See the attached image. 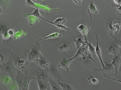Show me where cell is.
<instances>
[{
	"label": "cell",
	"instance_id": "cell-1",
	"mask_svg": "<svg viewBox=\"0 0 121 90\" xmlns=\"http://www.w3.org/2000/svg\"><path fill=\"white\" fill-rule=\"evenodd\" d=\"M78 65L86 69L89 71H97L100 68L98 64L89 53L86 54L79 56L75 59Z\"/></svg>",
	"mask_w": 121,
	"mask_h": 90
},
{
	"label": "cell",
	"instance_id": "cell-2",
	"mask_svg": "<svg viewBox=\"0 0 121 90\" xmlns=\"http://www.w3.org/2000/svg\"><path fill=\"white\" fill-rule=\"evenodd\" d=\"M36 78L29 74H25L20 70L17 69V72L14 78L19 90H29V86L30 81L33 80H36Z\"/></svg>",
	"mask_w": 121,
	"mask_h": 90
},
{
	"label": "cell",
	"instance_id": "cell-3",
	"mask_svg": "<svg viewBox=\"0 0 121 90\" xmlns=\"http://www.w3.org/2000/svg\"><path fill=\"white\" fill-rule=\"evenodd\" d=\"M30 50H26L25 55L28 60L27 65L31 62L36 63L39 59L43 56L40 51L41 48L39 44L37 42L35 45H31L30 48Z\"/></svg>",
	"mask_w": 121,
	"mask_h": 90
},
{
	"label": "cell",
	"instance_id": "cell-4",
	"mask_svg": "<svg viewBox=\"0 0 121 90\" xmlns=\"http://www.w3.org/2000/svg\"><path fill=\"white\" fill-rule=\"evenodd\" d=\"M120 36L117 37L116 39L113 40L106 43L105 50L104 53L106 56L110 54L114 56L121 53V41Z\"/></svg>",
	"mask_w": 121,
	"mask_h": 90
},
{
	"label": "cell",
	"instance_id": "cell-5",
	"mask_svg": "<svg viewBox=\"0 0 121 90\" xmlns=\"http://www.w3.org/2000/svg\"><path fill=\"white\" fill-rule=\"evenodd\" d=\"M17 69L13 64L10 56L8 61L2 65H0V70L2 74L10 77L13 80L16 76Z\"/></svg>",
	"mask_w": 121,
	"mask_h": 90
},
{
	"label": "cell",
	"instance_id": "cell-6",
	"mask_svg": "<svg viewBox=\"0 0 121 90\" xmlns=\"http://www.w3.org/2000/svg\"><path fill=\"white\" fill-rule=\"evenodd\" d=\"M10 56L13 62L17 69L25 74L28 73L27 69L25 67L27 64L25 59L12 52H11Z\"/></svg>",
	"mask_w": 121,
	"mask_h": 90
},
{
	"label": "cell",
	"instance_id": "cell-7",
	"mask_svg": "<svg viewBox=\"0 0 121 90\" xmlns=\"http://www.w3.org/2000/svg\"><path fill=\"white\" fill-rule=\"evenodd\" d=\"M104 67L103 68H99L97 69V72L100 73L104 77L108 79H112L111 77L114 76L115 72L114 68L111 63L105 61Z\"/></svg>",
	"mask_w": 121,
	"mask_h": 90
},
{
	"label": "cell",
	"instance_id": "cell-8",
	"mask_svg": "<svg viewBox=\"0 0 121 90\" xmlns=\"http://www.w3.org/2000/svg\"><path fill=\"white\" fill-rule=\"evenodd\" d=\"M30 75L45 82L49 83L52 78L47 71L39 67L37 71Z\"/></svg>",
	"mask_w": 121,
	"mask_h": 90
},
{
	"label": "cell",
	"instance_id": "cell-9",
	"mask_svg": "<svg viewBox=\"0 0 121 90\" xmlns=\"http://www.w3.org/2000/svg\"><path fill=\"white\" fill-rule=\"evenodd\" d=\"M74 60L72 57L69 58H63L60 61L59 64L58 65V66L65 70L69 74L70 70L69 65Z\"/></svg>",
	"mask_w": 121,
	"mask_h": 90
},
{
	"label": "cell",
	"instance_id": "cell-10",
	"mask_svg": "<svg viewBox=\"0 0 121 90\" xmlns=\"http://www.w3.org/2000/svg\"><path fill=\"white\" fill-rule=\"evenodd\" d=\"M52 78L56 81H64L62 79L61 75L59 71L53 65L50 64L47 71Z\"/></svg>",
	"mask_w": 121,
	"mask_h": 90
},
{
	"label": "cell",
	"instance_id": "cell-11",
	"mask_svg": "<svg viewBox=\"0 0 121 90\" xmlns=\"http://www.w3.org/2000/svg\"><path fill=\"white\" fill-rule=\"evenodd\" d=\"M115 70L114 76H116L119 72V67L121 63V53L114 56L111 62Z\"/></svg>",
	"mask_w": 121,
	"mask_h": 90
},
{
	"label": "cell",
	"instance_id": "cell-12",
	"mask_svg": "<svg viewBox=\"0 0 121 90\" xmlns=\"http://www.w3.org/2000/svg\"><path fill=\"white\" fill-rule=\"evenodd\" d=\"M118 19L116 17H111L107 20L106 25V28L108 33L110 37L115 40L117 39V37H115L113 35L112 23L114 20Z\"/></svg>",
	"mask_w": 121,
	"mask_h": 90
},
{
	"label": "cell",
	"instance_id": "cell-13",
	"mask_svg": "<svg viewBox=\"0 0 121 90\" xmlns=\"http://www.w3.org/2000/svg\"><path fill=\"white\" fill-rule=\"evenodd\" d=\"M78 29L84 37L85 40L87 41V34L90 29L89 26L85 23H82L79 25L77 27Z\"/></svg>",
	"mask_w": 121,
	"mask_h": 90
},
{
	"label": "cell",
	"instance_id": "cell-14",
	"mask_svg": "<svg viewBox=\"0 0 121 90\" xmlns=\"http://www.w3.org/2000/svg\"><path fill=\"white\" fill-rule=\"evenodd\" d=\"M13 81L10 77L2 74L0 77V86L5 88L12 84Z\"/></svg>",
	"mask_w": 121,
	"mask_h": 90
},
{
	"label": "cell",
	"instance_id": "cell-15",
	"mask_svg": "<svg viewBox=\"0 0 121 90\" xmlns=\"http://www.w3.org/2000/svg\"><path fill=\"white\" fill-rule=\"evenodd\" d=\"M36 64L40 67L46 71L48 70L50 65L49 60L43 56L39 59Z\"/></svg>",
	"mask_w": 121,
	"mask_h": 90
},
{
	"label": "cell",
	"instance_id": "cell-16",
	"mask_svg": "<svg viewBox=\"0 0 121 90\" xmlns=\"http://www.w3.org/2000/svg\"><path fill=\"white\" fill-rule=\"evenodd\" d=\"M89 53L87 44L82 45L77 51L75 54L72 57L75 60L78 57L86 54Z\"/></svg>",
	"mask_w": 121,
	"mask_h": 90
},
{
	"label": "cell",
	"instance_id": "cell-17",
	"mask_svg": "<svg viewBox=\"0 0 121 90\" xmlns=\"http://www.w3.org/2000/svg\"><path fill=\"white\" fill-rule=\"evenodd\" d=\"M96 46L95 48V50L96 55L98 57L102 67V68H103L104 67V64L103 62L101 55V53L100 48L99 44V38L97 34H96Z\"/></svg>",
	"mask_w": 121,
	"mask_h": 90
},
{
	"label": "cell",
	"instance_id": "cell-18",
	"mask_svg": "<svg viewBox=\"0 0 121 90\" xmlns=\"http://www.w3.org/2000/svg\"><path fill=\"white\" fill-rule=\"evenodd\" d=\"M73 41L76 46L77 51L82 45L87 44L88 41H86L81 35H78L77 38L74 39Z\"/></svg>",
	"mask_w": 121,
	"mask_h": 90
},
{
	"label": "cell",
	"instance_id": "cell-19",
	"mask_svg": "<svg viewBox=\"0 0 121 90\" xmlns=\"http://www.w3.org/2000/svg\"><path fill=\"white\" fill-rule=\"evenodd\" d=\"M57 49L58 51L60 52L64 51L68 52L72 50L73 47L70 43L68 41L57 47Z\"/></svg>",
	"mask_w": 121,
	"mask_h": 90
},
{
	"label": "cell",
	"instance_id": "cell-20",
	"mask_svg": "<svg viewBox=\"0 0 121 90\" xmlns=\"http://www.w3.org/2000/svg\"><path fill=\"white\" fill-rule=\"evenodd\" d=\"M87 12L90 16L91 22V23L92 16L91 13L96 15H97L99 12L97 8L92 2H91L89 5L87 9Z\"/></svg>",
	"mask_w": 121,
	"mask_h": 90
},
{
	"label": "cell",
	"instance_id": "cell-21",
	"mask_svg": "<svg viewBox=\"0 0 121 90\" xmlns=\"http://www.w3.org/2000/svg\"><path fill=\"white\" fill-rule=\"evenodd\" d=\"M39 90H51L49 83L45 82L37 79Z\"/></svg>",
	"mask_w": 121,
	"mask_h": 90
},
{
	"label": "cell",
	"instance_id": "cell-22",
	"mask_svg": "<svg viewBox=\"0 0 121 90\" xmlns=\"http://www.w3.org/2000/svg\"><path fill=\"white\" fill-rule=\"evenodd\" d=\"M11 53H7L0 50V65H2L8 61Z\"/></svg>",
	"mask_w": 121,
	"mask_h": 90
},
{
	"label": "cell",
	"instance_id": "cell-23",
	"mask_svg": "<svg viewBox=\"0 0 121 90\" xmlns=\"http://www.w3.org/2000/svg\"><path fill=\"white\" fill-rule=\"evenodd\" d=\"M56 82L62 90H75L73 87L64 81H57Z\"/></svg>",
	"mask_w": 121,
	"mask_h": 90
},
{
	"label": "cell",
	"instance_id": "cell-24",
	"mask_svg": "<svg viewBox=\"0 0 121 90\" xmlns=\"http://www.w3.org/2000/svg\"><path fill=\"white\" fill-rule=\"evenodd\" d=\"M89 42H88V40L87 42L88 50L89 53H90L92 55V56L94 59L95 58L97 57L95 50V48L92 45L91 43L90 40H89Z\"/></svg>",
	"mask_w": 121,
	"mask_h": 90
},
{
	"label": "cell",
	"instance_id": "cell-25",
	"mask_svg": "<svg viewBox=\"0 0 121 90\" xmlns=\"http://www.w3.org/2000/svg\"><path fill=\"white\" fill-rule=\"evenodd\" d=\"M118 24L112 25L113 33L115 35L118 34L120 32L121 28V19L118 18Z\"/></svg>",
	"mask_w": 121,
	"mask_h": 90
},
{
	"label": "cell",
	"instance_id": "cell-26",
	"mask_svg": "<svg viewBox=\"0 0 121 90\" xmlns=\"http://www.w3.org/2000/svg\"><path fill=\"white\" fill-rule=\"evenodd\" d=\"M49 83L51 90H62L61 88L52 78Z\"/></svg>",
	"mask_w": 121,
	"mask_h": 90
},
{
	"label": "cell",
	"instance_id": "cell-27",
	"mask_svg": "<svg viewBox=\"0 0 121 90\" xmlns=\"http://www.w3.org/2000/svg\"><path fill=\"white\" fill-rule=\"evenodd\" d=\"M87 80L89 83L95 86L97 85L99 83L98 80L93 75L89 76L87 78Z\"/></svg>",
	"mask_w": 121,
	"mask_h": 90
},
{
	"label": "cell",
	"instance_id": "cell-28",
	"mask_svg": "<svg viewBox=\"0 0 121 90\" xmlns=\"http://www.w3.org/2000/svg\"><path fill=\"white\" fill-rule=\"evenodd\" d=\"M28 15H32L34 16H35V17H37L42 19L43 20H45L46 21H48V22H50L52 24H53V22H52L49 21L47 20L44 18L43 17H42L41 15H40L39 13L38 10L37 9H36L35 11L31 13H30L29 14H28Z\"/></svg>",
	"mask_w": 121,
	"mask_h": 90
},
{
	"label": "cell",
	"instance_id": "cell-29",
	"mask_svg": "<svg viewBox=\"0 0 121 90\" xmlns=\"http://www.w3.org/2000/svg\"><path fill=\"white\" fill-rule=\"evenodd\" d=\"M7 90H19L18 86L14 80H13L12 84L6 88Z\"/></svg>",
	"mask_w": 121,
	"mask_h": 90
},
{
	"label": "cell",
	"instance_id": "cell-30",
	"mask_svg": "<svg viewBox=\"0 0 121 90\" xmlns=\"http://www.w3.org/2000/svg\"><path fill=\"white\" fill-rule=\"evenodd\" d=\"M66 20L64 18H60L57 19L54 22H53V24L62 25L66 22Z\"/></svg>",
	"mask_w": 121,
	"mask_h": 90
},
{
	"label": "cell",
	"instance_id": "cell-31",
	"mask_svg": "<svg viewBox=\"0 0 121 90\" xmlns=\"http://www.w3.org/2000/svg\"><path fill=\"white\" fill-rule=\"evenodd\" d=\"M54 24L56 25L58 28L62 30H65L69 32L71 30L70 28H67L65 26L63 25H57L55 24Z\"/></svg>",
	"mask_w": 121,
	"mask_h": 90
},
{
	"label": "cell",
	"instance_id": "cell-32",
	"mask_svg": "<svg viewBox=\"0 0 121 90\" xmlns=\"http://www.w3.org/2000/svg\"><path fill=\"white\" fill-rule=\"evenodd\" d=\"M60 36V35L59 34L57 33H56L51 34L46 37H45V39L48 38H56Z\"/></svg>",
	"mask_w": 121,
	"mask_h": 90
},
{
	"label": "cell",
	"instance_id": "cell-33",
	"mask_svg": "<svg viewBox=\"0 0 121 90\" xmlns=\"http://www.w3.org/2000/svg\"><path fill=\"white\" fill-rule=\"evenodd\" d=\"M113 2L115 5L113 6H115L117 8L121 7V0H113Z\"/></svg>",
	"mask_w": 121,
	"mask_h": 90
},
{
	"label": "cell",
	"instance_id": "cell-34",
	"mask_svg": "<svg viewBox=\"0 0 121 90\" xmlns=\"http://www.w3.org/2000/svg\"><path fill=\"white\" fill-rule=\"evenodd\" d=\"M9 33L10 36L11 37L13 36L14 34V32L12 30H10L9 31Z\"/></svg>",
	"mask_w": 121,
	"mask_h": 90
},
{
	"label": "cell",
	"instance_id": "cell-35",
	"mask_svg": "<svg viewBox=\"0 0 121 90\" xmlns=\"http://www.w3.org/2000/svg\"><path fill=\"white\" fill-rule=\"evenodd\" d=\"M73 1H74L75 3L76 4L80 5L82 3V0H81V1L79 2H78L79 1H77L76 0H73Z\"/></svg>",
	"mask_w": 121,
	"mask_h": 90
},
{
	"label": "cell",
	"instance_id": "cell-36",
	"mask_svg": "<svg viewBox=\"0 0 121 90\" xmlns=\"http://www.w3.org/2000/svg\"><path fill=\"white\" fill-rule=\"evenodd\" d=\"M4 12L3 11L1 10L0 6V15L2 13Z\"/></svg>",
	"mask_w": 121,
	"mask_h": 90
},
{
	"label": "cell",
	"instance_id": "cell-37",
	"mask_svg": "<svg viewBox=\"0 0 121 90\" xmlns=\"http://www.w3.org/2000/svg\"></svg>",
	"mask_w": 121,
	"mask_h": 90
}]
</instances>
